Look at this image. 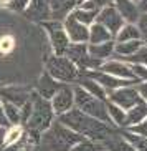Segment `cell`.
I'll return each instance as SVG.
<instances>
[{
    "label": "cell",
    "instance_id": "cell-23",
    "mask_svg": "<svg viewBox=\"0 0 147 151\" xmlns=\"http://www.w3.org/2000/svg\"><path fill=\"white\" fill-rule=\"evenodd\" d=\"M4 116H5V120H7V123L12 124V126L22 124V111H20V106L12 101L4 100Z\"/></svg>",
    "mask_w": 147,
    "mask_h": 151
},
{
    "label": "cell",
    "instance_id": "cell-25",
    "mask_svg": "<svg viewBox=\"0 0 147 151\" xmlns=\"http://www.w3.org/2000/svg\"><path fill=\"white\" fill-rule=\"evenodd\" d=\"M106 111H107V116H109V121H111L114 126H119V128L124 126L126 110H122V108H119L117 105H114V103L106 100Z\"/></svg>",
    "mask_w": 147,
    "mask_h": 151
},
{
    "label": "cell",
    "instance_id": "cell-3",
    "mask_svg": "<svg viewBox=\"0 0 147 151\" xmlns=\"http://www.w3.org/2000/svg\"><path fill=\"white\" fill-rule=\"evenodd\" d=\"M53 121H55V113L50 100H45V98L38 96L36 93H31V111L30 116L25 121L27 131L38 136V134L45 133L51 126Z\"/></svg>",
    "mask_w": 147,
    "mask_h": 151
},
{
    "label": "cell",
    "instance_id": "cell-33",
    "mask_svg": "<svg viewBox=\"0 0 147 151\" xmlns=\"http://www.w3.org/2000/svg\"><path fill=\"white\" fill-rule=\"evenodd\" d=\"M127 131L132 133V134H137V136L147 138V118L142 120L141 123H137V124H134V126H131V128H127Z\"/></svg>",
    "mask_w": 147,
    "mask_h": 151
},
{
    "label": "cell",
    "instance_id": "cell-28",
    "mask_svg": "<svg viewBox=\"0 0 147 151\" xmlns=\"http://www.w3.org/2000/svg\"><path fill=\"white\" fill-rule=\"evenodd\" d=\"M99 150H104L103 143H98V141L86 139L85 138V139H81L80 143H76L70 151H99Z\"/></svg>",
    "mask_w": 147,
    "mask_h": 151
},
{
    "label": "cell",
    "instance_id": "cell-26",
    "mask_svg": "<svg viewBox=\"0 0 147 151\" xmlns=\"http://www.w3.org/2000/svg\"><path fill=\"white\" fill-rule=\"evenodd\" d=\"M71 15L75 17V20H78L80 23H83V25H86V27H89L91 23L96 22V12H93V10H88V9H83V7H76L75 10L71 12Z\"/></svg>",
    "mask_w": 147,
    "mask_h": 151
},
{
    "label": "cell",
    "instance_id": "cell-41",
    "mask_svg": "<svg viewBox=\"0 0 147 151\" xmlns=\"http://www.w3.org/2000/svg\"><path fill=\"white\" fill-rule=\"evenodd\" d=\"M33 151H43V150H40V148H36V146H35V148H33Z\"/></svg>",
    "mask_w": 147,
    "mask_h": 151
},
{
    "label": "cell",
    "instance_id": "cell-29",
    "mask_svg": "<svg viewBox=\"0 0 147 151\" xmlns=\"http://www.w3.org/2000/svg\"><path fill=\"white\" fill-rule=\"evenodd\" d=\"M122 62H126V63H136V65H144V67H147V45L144 43L142 47L136 52V53H132L131 57L124 58Z\"/></svg>",
    "mask_w": 147,
    "mask_h": 151
},
{
    "label": "cell",
    "instance_id": "cell-32",
    "mask_svg": "<svg viewBox=\"0 0 147 151\" xmlns=\"http://www.w3.org/2000/svg\"><path fill=\"white\" fill-rule=\"evenodd\" d=\"M131 71L134 73L137 81H147V67L144 65H136V63H129Z\"/></svg>",
    "mask_w": 147,
    "mask_h": 151
},
{
    "label": "cell",
    "instance_id": "cell-13",
    "mask_svg": "<svg viewBox=\"0 0 147 151\" xmlns=\"http://www.w3.org/2000/svg\"><path fill=\"white\" fill-rule=\"evenodd\" d=\"M99 70L104 71V73H107V75L116 76V78L137 81V80H136V76H134V73L131 71L129 63L122 62V60H104V62L101 63ZM137 83H139V81H137Z\"/></svg>",
    "mask_w": 147,
    "mask_h": 151
},
{
    "label": "cell",
    "instance_id": "cell-14",
    "mask_svg": "<svg viewBox=\"0 0 147 151\" xmlns=\"http://www.w3.org/2000/svg\"><path fill=\"white\" fill-rule=\"evenodd\" d=\"M112 7L119 12L126 23H136L141 17V10L132 0H112Z\"/></svg>",
    "mask_w": 147,
    "mask_h": 151
},
{
    "label": "cell",
    "instance_id": "cell-46",
    "mask_svg": "<svg viewBox=\"0 0 147 151\" xmlns=\"http://www.w3.org/2000/svg\"><path fill=\"white\" fill-rule=\"evenodd\" d=\"M99 151H106V150H99Z\"/></svg>",
    "mask_w": 147,
    "mask_h": 151
},
{
    "label": "cell",
    "instance_id": "cell-11",
    "mask_svg": "<svg viewBox=\"0 0 147 151\" xmlns=\"http://www.w3.org/2000/svg\"><path fill=\"white\" fill-rule=\"evenodd\" d=\"M63 28H65V32H66V35L71 43H88L89 27H86V25L80 23L78 20H75V17L71 14L63 20Z\"/></svg>",
    "mask_w": 147,
    "mask_h": 151
},
{
    "label": "cell",
    "instance_id": "cell-27",
    "mask_svg": "<svg viewBox=\"0 0 147 151\" xmlns=\"http://www.w3.org/2000/svg\"><path fill=\"white\" fill-rule=\"evenodd\" d=\"M121 136L124 138V139H127V141H129L137 151H147V138L137 136V134H132V133H129L127 129H126V131H122V133H121Z\"/></svg>",
    "mask_w": 147,
    "mask_h": 151
},
{
    "label": "cell",
    "instance_id": "cell-20",
    "mask_svg": "<svg viewBox=\"0 0 147 151\" xmlns=\"http://www.w3.org/2000/svg\"><path fill=\"white\" fill-rule=\"evenodd\" d=\"M78 86H81L85 91L94 95V96L99 98V100H104V101H106L107 91L98 83V81H94L93 78H89V76H86V75H83V73H81V78L78 80Z\"/></svg>",
    "mask_w": 147,
    "mask_h": 151
},
{
    "label": "cell",
    "instance_id": "cell-8",
    "mask_svg": "<svg viewBox=\"0 0 147 151\" xmlns=\"http://www.w3.org/2000/svg\"><path fill=\"white\" fill-rule=\"evenodd\" d=\"M106 100L127 111L129 108H132L137 101H141V96H139L137 90H136V85H127V86H121V88L107 91Z\"/></svg>",
    "mask_w": 147,
    "mask_h": 151
},
{
    "label": "cell",
    "instance_id": "cell-36",
    "mask_svg": "<svg viewBox=\"0 0 147 151\" xmlns=\"http://www.w3.org/2000/svg\"><path fill=\"white\" fill-rule=\"evenodd\" d=\"M136 90H137L141 100H144V101L147 103V81H139V83L136 85Z\"/></svg>",
    "mask_w": 147,
    "mask_h": 151
},
{
    "label": "cell",
    "instance_id": "cell-1",
    "mask_svg": "<svg viewBox=\"0 0 147 151\" xmlns=\"http://www.w3.org/2000/svg\"><path fill=\"white\" fill-rule=\"evenodd\" d=\"M58 121H61L65 126L71 128L78 134H81L86 139H93V141L103 143L107 138L114 136L117 133L116 128L112 124H107L104 121H99L93 116L86 115L78 108H71L70 111L63 113L58 116Z\"/></svg>",
    "mask_w": 147,
    "mask_h": 151
},
{
    "label": "cell",
    "instance_id": "cell-19",
    "mask_svg": "<svg viewBox=\"0 0 147 151\" xmlns=\"http://www.w3.org/2000/svg\"><path fill=\"white\" fill-rule=\"evenodd\" d=\"M144 45V40H127V42H114V55L119 57V60L131 57Z\"/></svg>",
    "mask_w": 147,
    "mask_h": 151
},
{
    "label": "cell",
    "instance_id": "cell-18",
    "mask_svg": "<svg viewBox=\"0 0 147 151\" xmlns=\"http://www.w3.org/2000/svg\"><path fill=\"white\" fill-rule=\"evenodd\" d=\"M88 52L89 55L99 62H104L109 57L114 55V40L111 42H103V43H88Z\"/></svg>",
    "mask_w": 147,
    "mask_h": 151
},
{
    "label": "cell",
    "instance_id": "cell-42",
    "mask_svg": "<svg viewBox=\"0 0 147 151\" xmlns=\"http://www.w3.org/2000/svg\"><path fill=\"white\" fill-rule=\"evenodd\" d=\"M83 2H85V0H78V5H81Z\"/></svg>",
    "mask_w": 147,
    "mask_h": 151
},
{
    "label": "cell",
    "instance_id": "cell-22",
    "mask_svg": "<svg viewBox=\"0 0 147 151\" xmlns=\"http://www.w3.org/2000/svg\"><path fill=\"white\" fill-rule=\"evenodd\" d=\"M103 146L106 151H137L127 139H124V138L117 133L114 136L107 138L106 141H103Z\"/></svg>",
    "mask_w": 147,
    "mask_h": 151
},
{
    "label": "cell",
    "instance_id": "cell-17",
    "mask_svg": "<svg viewBox=\"0 0 147 151\" xmlns=\"http://www.w3.org/2000/svg\"><path fill=\"white\" fill-rule=\"evenodd\" d=\"M146 118H147V103L144 100H141L132 108H129V110L126 111V120H124V126L122 128L127 129L131 126H134V124L141 123Z\"/></svg>",
    "mask_w": 147,
    "mask_h": 151
},
{
    "label": "cell",
    "instance_id": "cell-7",
    "mask_svg": "<svg viewBox=\"0 0 147 151\" xmlns=\"http://www.w3.org/2000/svg\"><path fill=\"white\" fill-rule=\"evenodd\" d=\"M41 25H43V28L48 33L50 45L53 48V55H65L71 42L68 38L65 28H63V22H58V20H46Z\"/></svg>",
    "mask_w": 147,
    "mask_h": 151
},
{
    "label": "cell",
    "instance_id": "cell-39",
    "mask_svg": "<svg viewBox=\"0 0 147 151\" xmlns=\"http://www.w3.org/2000/svg\"><path fill=\"white\" fill-rule=\"evenodd\" d=\"M0 121L4 124H7V126H10L9 123H7V120H5V116H4V100L0 98Z\"/></svg>",
    "mask_w": 147,
    "mask_h": 151
},
{
    "label": "cell",
    "instance_id": "cell-37",
    "mask_svg": "<svg viewBox=\"0 0 147 151\" xmlns=\"http://www.w3.org/2000/svg\"><path fill=\"white\" fill-rule=\"evenodd\" d=\"M5 133H7V126L0 124V150H2L4 145H5Z\"/></svg>",
    "mask_w": 147,
    "mask_h": 151
},
{
    "label": "cell",
    "instance_id": "cell-40",
    "mask_svg": "<svg viewBox=\"0 0 147 151\" xmlns=\"http://www.w3.org/2000/svg\"><path fill=\"white\" fill-rule=\"evenodd\" d=\"M7 2H10V0H0V4H7Z\"/></svg>",
    "mask_w": 147,
    "mask_h": 151
},
{
    "label": "cell",
    "instance_id": "cell-4",
    "mask_svg": "<svg viewBox=\"0 0 147 151\" xmlns=\"http://www.w3.org/2000/svg\"><path fill=\"white\" fill-rule=\"evenodd\" d=\"M46 73L60 83H78L81 78L80 68L66 55H51L46 60Z\"/></svg>",
    "mask_w": 147,
    "mask_h": 151
},
{
    "label": "cell",
    "instance_id": "cell-9",
    "mask_svg": "<svg viewBox=\"0 0 147 151\" xmlns=\"http://www.w3.org/2000/svg\"><path fill=\"white\" fill-rule=\"evenodd\" d=\"M50 103H51L55 116H60L63 113L70 111L71 108H75V91H73V86L68 83H63L58 91L51 96Z\"/></svg>",
    "mask_w": 147,
    "mask_h": 151
},
{
    "label": "cell",
    "instance_id": "cell-38",
    "mask_svg": "<svg viewBox=\"0 0 147 151\" xmlns=\"http://www.w3.org/2000/svg\"><path fill=\"white\" fill-rule=\"evenodd\" d=\"M137 7L141 10V14H147V0H139Z\"/></svg>",
    "mask_w": 147,
    "mask_h": 151
},
{
    "label": "cell",
    "instance_id": "cell-16",
    "mask_svg": "<svg viewBox=\"0 0 147 151\" xmlns=\"http://www.w3.org/2000/svg\"><path fill=\"white\" fill-rule=\"evenodd\" d=\"M61 85L63 83L53 80V78H51V76L45 71L43 75L40 76L38 83H36V95H38V96H41V98H45V100H51V96L58 91Z\"/></svg>",
    "mask_w": 147,
    "mask_h": 151
},
{
    "label": "cell",
    "instance_id": "cell-44",
    "mask_svg": "<svg viewBox=\"0 0 147 151\" xmlns=\"http://www.w3.org/2000/svg\"><path fill=\"white\" fill-rule=\"evenodd\" d=\"M0 124H4V123H2V121H0ZM4 126H7V124H4Z\"/></svg>",
    "mask_w": 147,
    "mask_h": 151
},
{
    "label": "cell",
    "instance_id": "cell-6",
    "mask_svg": "<svg viewBox=\"0 0 147 151\" xmlns=\"http://www.w3.org/2000/svg\"><path fill=\"white\" fill-rule=\"evenodd\" d=\"M66 55L76 67L80 68V71H88V70H99L101 63L99 60L93 58L88 52V43H70L66 50Z\"/></svg>",
    "mask_w": 147,
    "mask_h": 151
},
{
    "label": "cell",
    "instance_id": "cell-21",
    "mask_svg": "<svg viewBox=\"0 0 147 151\" xmlns=\"http://www.w3.org/2000/svg\"><path fill=\"white\" fill-rule=\"evenodd\" d=\"M114 40V37L109 33L104 25H101L99 22H94L89 25V37L88 43H103V42H111Z\"/></svg>",
    "mask_w": 147,
    "mask_h": 151
},
{
    "label": "cell",
    "instance_id": "cell-35",
    "mask_svg": "<svg viewBox=\"0 0 147 151\" xmlns=\"http://www.w3.org/2000/svg\"><path fill=\"white\" fill-rule=\"evenodd\" d=\"M30 0H10V2H7V7H9L10 10H13V12H23V10L27 9V5Z\"/></svg>",
    "mask_w": 147,
    "mask_h": 151
},
{
    "label": "cell",
    "instance_id": "cell-12",
    "mask_svg": "<svg viewBox=\"0 0 147 151\" xmlns=\"http://www.w3.org/2000/svg\"><path fill=\"white\" fill-rule=\"evenodd\" d=\"M23 15L36 23H43L46 20H51V12H50L48 0H30L27 9L23 10Z\"/></svg>",
    "mask_w": 147,
    "mask_h": 151
},
{
    "label": "cell",
    "instance_id": "cell-45",
    "mask_svg": "<svg viewBox=\"0 0 147 151\" xmlns=\"http://www.w3.org/2000/svg\"><path fill=\"white\" fill-rule=\"evenodd\" d=\"M144 43H146V45H147V40H144Z\"/></svg>",
    "mask_w": 147,
    "mask_h": 151
},
{
    "label": "cell",
    "instance_id": "cell-2",
    "mask_svg": "<svg viewBox=\"0 0 147 151\" xmlns=\"http://www.w3.org/2000/svg\"><path fill=\"white\" fill-rule=\"evenodd\" d=\"M41 136V146L43 151H70L76 143H80L85 138L73 131L71 128H68L61 121L55 120Z\"/></svg>",
    "mask_w": 147,
    "mask_h": 151
},
{
    "label": "cell",
    "instance_id": "cell-30",
    "mask_svg": "<svg viewBox=\"0 0 147 151\" xmlns=\"http://www.w3.org/2000/svg\"><path fill=\"white\" fill-rule=\"evenodd\" d=\"M23 134V129L20 124H15V126H7V133H5V145L4 146H9V145H13L15 141H18Z\"/></svg>",
    "mask_w": 147,
    "mask_h": 151
},
{
    "label": "cell",
    "instance_id": "cell-5",
    "mask_svg": "<svg viewBox=\"0 0 147 151\" xmlns=\"http://www.w3.org/2000/svg\"><path fill=\"white\" fill-rule=\"evenodd\" d=\"M73 91H75V108H78L80 111L86 113V115L93 116L99 121H104L107 124H112L109 121V116H107L106 111V101L104 100H99L94 95L88 93L81 86H73ZM114 126V124H112Z\"/></svg>",
    "mask_w": 147,
    "mask_h": 151
},
{
    "label": "cell",
    "instance_id": "cell-31",
    "mask_svg": "<svg viewBox=\"0 0 147 151\" xmlns=\"http://www.w3.org/2000/svg\"><path fill=\"white\" fill-rule=\"evenodd\" d=\"M107 5H112V0H85L81 5L78 7H83V9H88V10H93V12H101L104 7Z\"/></svg>",
    "mask_w": 147,
    "mask_h": 151
},
{
    "label": "cell",
    "instance_id": "cell-43",
    "mask_svg": "<svg viewBox=\"0 0 147 151\" xmlns=\"http://www.w3.org/2000/svg\"><path fill=\"white\" fill-rule=\"evenodd\" d=\"M132 2H136V4H137V2H139V0H132Z\"/></svg>",
    "mask_w": 147,
    "mask_h": 151
},
{
    "label": "cell",
    "instance_id": "cell-34",
    "mask_svg": "<svg viewBox=\"0 0 147 151\" xmlns=\"http://www.w3.org/2000/svg\"><path fill=\"white\" fill-rule=\"evenodd\" d=\"M139 28V33H141V38L142 40H147V14H141L139 20L136 22Z\"/></svg>",
    "mask_w": 147,
    "mask_h": 151
},
{
    "label": "cell",
    "instance_id": "cell-15",
    "mask_svg": "<svg viewBox=\"0 0 147 151\" xmlns=\"http://www.w3.org/2000/svg\"><path fill=\"white\" fill-rule=\"evenodd\" d=\"M51 20L63 22L73 10L78 7V0H48Z\"/></svg>",
    "mask_w": 147,
    "mask_h": 151
},
{
    "label": "cell",
    "instance_id": "cell-10",
    "mask_svg": "<svg viewBox=\"0 0 147 151\" xmlns=\"http://www.w3.org/2000/svg\"><path fill=\"white\" fill-rule=\"evenodd\" d=\"M96 22H99L101 25H104L112 37H116L117 32L121 30V27L126 23L124 20H122V17L119 15V12H117L112 5H107V7H104L101 12H98Z\"/></svg>",
    "mask_w": 147,
    "mask_h": 151
},
{
    "label": "cell",
    "instance_id": "cell-24",
    "mask_svg": "<svg viewBox=\"0 0 147 151\" xmlns=\"http://www.w3.org/2000/svg\"><path fill=\"white\" fill-rule=\"evenodd\" d=\"M127 40H142L136 23H124L121 27V30L117 32V35L114 37V42H127Z\"/></svg>",
    "mask_w": 147,
    "mask_h": 151
}]
</instances>
